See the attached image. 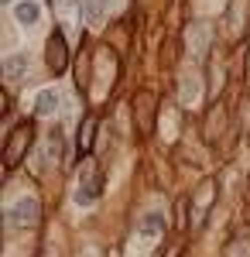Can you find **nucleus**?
Instances as JSON below:
<instances>
[{"label":"nucleus","instance_id":"obj_7","mask_svg":"<svg viewBox=\"0 0 250 257\" xmlns=\"http://www.w3.org/2000/svg\"><path fill=\"white\" fill-rule=\"evenodd\" d=\"M82 18H86V24H103L106 4L103 0H82Z\"/></svg>","mask_w":250,"mask_h":257},{"label":"nucleus","instance_id":"obj_6","mask_svg":"<svg viewBox=\"0 0 250 257\" xmlns=\"http://www.w3.org/2000/svg\"><path fill=\"white\" fill-rule=\"evenodd\" d=\"M93 134H96V117H86L82 123H79V155H89Z\"/></svg>","mask_w":250,"mask_h":257},{"label":"nucleus","instance_id":"obj_10","mask_svg":"<svg viewBox=\"0 0 250 257\" xmlns=\"http://www.w3.org/2000/svg\"><path fill=\"white\" fill-rule=\"evenodd\" d=\"M14 18H18L21 24H35V21H38V4H31V0L18 4V7H14Z\"/></svg>","mask_w":250,"mask_h":257},{"label":"nucleus","instance_id":"obj_8","mask_svg":"<svg viewBox=\"0 0 250 257\" xmlns=\"http://www.w3.org/2000/svg\"><path fill=\"white\" fill-rule=\"evenodd\" d=\"M35 110H38L41 117L55 113V110H58V93H55V89H41L38 99H35Z\"/></svg>","mask_w":250,"mask_h":257},{"label":"nucleus","instance_id":"obj_15","mask_svg":"<svg viewBox=\"0 0 250 257\" xmlns=\"http://www.w3.org/2000/svg\"><path fill=\"white\" fill-rule=\"evenodd\" d=\"M243 110H240V120H243V134H250V96H243V103H240Z\"/></svg>","mask_w":250,"mask_h":257},{"label":"nucleus","instance_id":"obj_3","mask_svg":"<svg viewBox=\"0 0 250 257\" xmlns=\"http://www.w3.org/2000/svg\"><path fill=\"white\" fill-rule=\"evenodd\" d=\"M45 62H48V69H52V72H65V65H69V48H65L62 31H52V35H48V45H45Z\"/></svg>","mask_w":250,"mask_h":257},{"label":"nucleus","instance_id":"obj_11","mask_svg":"<svg viewBox=\"0 0 250 257\" xmlns=\"http://www.w3.org/2000/svg\"><path fill=\"white\" fill-rule=\"evenodd\" d=\"M24 69H28V59H24V55H11V59L4 62V76H7V79H18Z\"/></svg>","mask_w":250,"mask_h":257},{"label":"nucleus","instance_id":"obj_9","mask_svg":"<svg viewBox=\"0 0 250 257\" xmlns=\"http://www.w3.org/2000/svg\"><path fill=\"white\" fill-rule=\"evenodd\" d=\"M165 216L161 213H148V216L141 219V233H148V237H158V233H165Z\"/></svg>","mask_w":250,"mask_h":257},{"label":"nucleus","instance_id":"obj_5","mask_svg":"<svg viewBox=\"0 0 250 257\" xmlns=\"http://www.w3.org/2000/svg\"><path fill=\"white\" fill-rule=\"evenodd\" d=\"M96 196H99V178L96 175L82 178L79 189H76V202H79V206H89V202H96Z\"/></svg>","mask_w":250,"mask_h":257},{"label":"nucleus","instance_id":"obj_13","mask_svg":"<svg viewBox=\"0 0 250 257\" xmlns=\"http://www.w3.org/2000/svg\"><path fill=\"white\" fill-rule=\"evenodd\" d=\"M48 158H62V134H58V131H52V134H48Z\"/></svg>","mask_w":250,"mask_h":257},{"label":"nucleus","instance_id":"obj_17","mask_svg":"<svg viewBox=\"0 0 250 257\" xmlns=\"http://www.w3.org/2000/svg\"><path fill=\"white\" fill-rule=\"evenodd\" d=\"M4 4H11V0H4Z\"/></svg>","mask_w":250,"mask_h":257},{"label":"nucleus","instance_id":"obj_14","mask_svg":"<svg viewBox=\"0 0 250 257\" xmlns=\"http://www.w3.org/2000/svg\"><path fill=\"white\" fill-rule=\"evenodd\" d=\"M243 250L250 254V237H236L230 247H226V254H243Z\"/></svg>","mask_w":250,"mask_h":257},{"label":"nucleus","instance_id":"obj_2","mask_svg":"<svg viewBox=\"0 0 250 257\" xmlns=\"http://www.w3.org/2000/svg\"><path fill=\"white\" fill-rule=\"evenodd\" d=\"M158 96L154 93H148V89H141L134 96V123L141 134H154V113H158Z\"/></svg>","mask_w":250,"mask_h":257},{"label":"nucleus","instance_id":"obj_16","mask_svg":"<svg viewBox=\"0 0 250 257\" xmlns=\"http://www.w3.org/2000/svg\"><path fill=\"white\" fill-rule=\"evenodd\" d=\"M185 209H189V199H178V219H175L178 230H185Z\"/></svg>","mask_w":250,"mask_h":257},{"label":"nucleus","instance_id":"obj_1","mask_svg":"<svg viewBox=\"0 0 250 257\" xmlns=\"http://www.w3.org/2000/svg\"><path fill=\"white\" fill-rule=\"evenodd\" d=\"M31 144H35V127H31V120H24L18 123L11 134H7V144H4V165L7 168H18L24 155L31 151Z\"/></svg>","mask_w":250,"mask_h":257},{"label":"nucleus","instance_id":"obj_12","mask_svg":"<svg viewBox=\"0 0 250 257\" xmlns=\"http://www.w3.org/2000/svg\"><path fill=\"white\" fill-rule=\"evenodd\" d=\"M216 123H223V110H219V106H212L209 120H206V138L209 141H216Z\"/></svg>","mask_w":250,"mask_h":257},{"label":"nucleus","instance_id":"obj_4","mask_svg":"<svg viewBox=\"0 0 250 257\" xmlns=\"http://www.w3.org/2000/svg\"><path fill=\"white\" fill-rule=\"evenodd\" d=\"M41 216V206L38 199H21L18 206L7 213V219H11V226H35Z\"/></svg>","mask_w":250,"mask_h":257}]
</instances>
